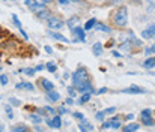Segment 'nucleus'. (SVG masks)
<instances>
[{
  "label": "nucleus",
  "mask_w": 155,
  "mask_h": 132,
  "mask_svg": "<svg viewBox=\"0 0 155 132\" xmlns=\"http://www.w3.org/2000/svg\"><path fill=\"white\" fill-rule=\"evenodd\" d=\"M0 84H2V86H6L8 84V77L6 75H0Z\"/></svg>",
  "instance_id": "30"
},
{
  "label": "nucleus",
  "mask_w": 155,
  "mask_h": 132,
  "mask_svg": "<svg viewBox=\"0 0 155 132\" xmlns=\"http://www.w3.org/2000/svg\"><path fill=\"white\" fill-rule=\"evenodd\" d=\"M47 69H48V71H50V72H56V69H57V66H56L54 63H48V65H47Z\"/></svg>",
  "instance_id": "29"
},
{
  "label": "nucleus",
  "mask_w": 155,
  "mask_h": 132,
  "mask_svg": "<svg viewBox=\"0 0 155 132\" xmlns=\"http://www.w3.org/2000/svg\"><path fill=\"white\" fill-rule=\"evenodd\" d=\"M93 29H95V30H99V32H106V33H110V32H111V29L108 27V26L102 24V23H98V21H97L95 26H93Z\"/></svg>",
  "instance_id": "13"
},
{
  "label": "nucleus",
  "mask_w": 155,
  "mask_h": 132,
  "mask_svg": "<svg viewBox=\"0 0 155 132\" xmlns=\"http://www.w3.org/2000/svg\"><path fill=\"white\" fill-rule=\"evenodd\" d=\"M47 24H48V27L51 29V30H60L63 27V21L60 20V18H57V17H50V18L47 20Z\"/></svg>",
  "instance_id": "3"
},
{
  "label": "nucleus",
  "mask_w": 155,
  "mask_h": 132,
  "mask_svg": "<svg viewBox=\"0 0 155 132\" xmlns=\"http://www.w3.org/2000/svg\"><path fill=\"white\" fill-rule=\"evenodd\" d=\"M38 2H41V3L47 5V3H51V2H53V0H38Z\"/></svg>",
  "instance_id": "42"
},
{
  "label": "nucleus",
  "mask_w": 155,
  "mask_h": 132,
  "mask_svg": "<svg viewBox=\"0 0 155 132\" xmlns=\"http://www.w3.org/2000/svg\"><path fill=\"white\" fill-rule=\"evenodd\" d=\"M36 17H38L39 20H48V18H50V11H47V9H42V11L36 12Z\"/></svg>",
  "instance_id": "18"
},
{
  "label": "nucleus",
  "mask_w": 155,
  "mask_h": 132,
  "mask_svg": "<svg viewBox=\"0 0 155 132\" xmlns=\"http://www.w3.org/2000/svg\"><path fill=\"white\" fill-rule=\"evenodd\" d=\"M111 128V122L108 120V122H104L102 123V126H101V129H110Z\"/></svg>",
  "instance_id": "34"
},
{
  "label": "nucleus",
  "mask_w": 155,
  "mask_h": 132,
  "mask_svg": "<svg viewBox=\"0 0 155 132\" xmlns=\"http://www.w3.org/2000/svg\"><path fill=\"white\" fill-rule=\"evenodd\" d=\"M104 117H106L104 111H99V113H97V119H98L99 122H104Z\"/></svg>",
  "instance_id": "31"
},
{
  "label": "nucleus",
  "mask_w": 155,
  "mask_h": 132,
  "mask_svg": "<svg viewBox=\"0 0 155 132\" xmlns=\"http://www.w3.org/2000/svg\"><path fill=\"white\" fill-rule=\"evenodd\" d=\"M23 72H24L26 75H35L36 69H33V68H26V69H23Z\"/></svg>",
  "instance_id": "26"
},
{
  "label": "nucleus",
  "mask_w": 155,
  "mask_h": 132,
  "mask_svg": "<svg viewBox=\"0 0 155 132\" xmlns=\"http://www.w3.org/2000/svg\"><path fill=\"white\" fill-rule=\"evenodd\" d=\"M68 93H70V96H72V98H75V89L74 87H68Z\"/></svg>",
  "instance_id": "35"
},
{
  "label": "nucleus",
  "mask_w": 155,
  "mask_h": 132,
  "mask_svg": "<svg viewBox=\"0 0 155 132\" xmlns=\"http://www.w3.org/2000/svg\"><path fill=\"white\" fill-rule=\"evenodd\" d=\"M27 6L30 8L33 12H39V11H42V9H45V5L41 3V2H38V0H30Z\"/></svg>",
  "instance_id": "8"
},
{
  "label": "nucleus",
  "mask_w": 155,
  "mask_h": 132,
  "mask_svg": "<svg viewBox=\"0 0 155 132\" xmlns=\"http://www.w3.org/2000/svg\"><path fill=\"white\" fill-rule=\"evenodd\" d=\"M45 122H47V125H48L50 128L60 129V126H62V116H60V114H54L53 119H48V117H47Z\"/></svg>",
  "instance_id": "4"
},
{
  "label": "nucleus",
  "mask_w": 155,
  "mask_h": 132,
  "mask_svg": "<svg viewBox=\"0 0 155 132\" xmlns=\"http://www.w3.org/2000/svg\"><path fill=\"white\" fill-rule=\"evenodd\" d=\"M88 81H89V75H88V72H86V69L80 68V69H77V71L72 74V83L75 86V89H77V87H80L81 84L88 83Z\"/></svg>",
  "instance_id": "2"
},
{
  "label": "nucleus",
  "mask_w": 155,
  "mask_h": 132,
  "mask_svg": "<svg viewBox=\"0 0 155 132\" xmlns=\"http://www.w3.org/2000/svg\"><path fill=\"white\" fill-rule=\"evenodd\" d=\"M152 53H154V48H152V47H148V48H145V54H146V56H151Z\"/></svg>",
  "instance_id": "36"
},
{
  "label": "nucleus",
  "mask_w": 155,
  "mask_h": 132,
  "mask_svg": "<svg viewBox=\"0 0 155 132\" xmlns=\"http://www.w3.org/2000/svg\"><path fill=\"white\" fill-rule=\"evenodd\" d=\"M79 129H80V131H83V132H86V131H93L95 128H93V125H90V123H89L88 120H86V119H83V120H81V123L79 125Z\"/></svg>",
  "instance_id": "12"
},
{
  "label": "nucleus",
  "mask_w": 155,
  "mask_h": 132,
  "mask_svg": "<svg viewBox=\"0 0 155 132\" xmlns=\"http://www.w3.org/2000/svg\"><path fill=\"white\" fill-rule=\"evenodd\" d=\"M140 126L137 125V123H130V125H127L125 128H124V132H131V131H137Z\"/></svg>",
  "instance_id": "21"
},
{
  "label": "nucleus",
  "mask_w": 155,
  "mask_h": 132,
  "mask_svg": "<svg viewBox=\"0 0 155 132\" xmlns=\"http://www.w3.org/2000/svg\"><path fill=\"white\" fill-rule=\"evenodd\" d=\"M146 2H148L149 5H155V0H146Z\"/></svg>",
  "instance_id": "45"
},
{
  "label": "nucleus",
  "mask_w": 155,
  "mask_h": 132,
  "mask_svg": "<svg viewBox=\"0 0 155 132\" xmlns=\"http://www.w3.org/2000/svg\"><path fill=\"white\" fill-rule=\"evenodd\" d=\"M9 102H11L12 105H20V104H21L18 99H14V98H11V101H9Z\"/></svg>",
  "instance_id": "38"
},
{
  "label": "nucleus",
  "mask_w": 155,
  "mask_h": 132,
  "mask_svg": "<svg viewBox=\"0 0 155 132\" xmlns=\"http://www.w3.org/2000/svg\"><path fill=\"white\" fill-rule=\"evenodd\" d=\"M77 23H79V17H72V18L66 21V26H70V29H72V27H75Z\"/></svg>",
  "instance_id": "23"
},
{
  "label": "nucleus",
  "mask_w": 155,
  "mask_h": 132,
  "mask_svg": "<svg viewBox=\"0 0 155 132\" xmlns=\"http://www.w3.org/2000/svg\"><path fill=\"white\" fill-rule=\"evenodd\" d=\"M56 113L62 116V114H66V113H68V110H66L65 107H60V108H57V110H56Z\"/></svg>",
  "instance_id": "33"
},
{
  "label": "nucleus",
  "mask_w": 155,
  "mask_h": 132,
  "mask_svg": "<svg viewBox=\"0 0 155 132\" xmlns=\"http://www.w3.org/2000/svg\"><path fill=\"white\" fill-rule=\"evenodd\" d=\"M45 99L48 102H57L60 99V93L56 92V90H50V92H47V98Z\"/></svg>",
  "instance_id": "9"
},
{
  "label": "nucleus",
  "mask_w": 155,
  "mask_h": 132,
  "mask_svg": "<svg viewBox=\"0 0 155 132\" xmlns=\"http://www.w3.org/2000/svg\"><path fill=\"white\" fill-rule=\"evenodd\" d=\"M134 119V114H127L125 116V120H133Z\"/></svg>",
  "instance_id": "40"
},
{
  "label": "nucleus",
  "mask_w": 155,
  "mask_h": 132,
  "mask_svg": "<svg viewBox=\"0 0 155 132\" xmlns=\"http://www.w3.org/2000/svg\"><path fill=\"white\" fill-rule=\"evenodd\" d=\"M119 48L124 50V51H130V50H131V42H130V41H128V42H124Z\"/></svg>",
  "instance_id": "25"
},
{
  "label": "nucleus",
  "mask_w": 155,
  "mask_h": 132,
  "mask_svg": "<svg viewBox=\"0 0 155 132\" xmlns=\"http://www.w3.org/2000/svg\"><path fill=\"white\" fill-rule=\"evenodd\" d=\"M95 24H97V20H95V18H90L88 23L84 24L83 29H84V30H90V29H93V26H95Z\"/></svg>",
  "instance_id": "22"
},
{
  "label": "nucleus",
  "mask_w": 155,
  "mask_h": 132,
  "mask_svg": "<svg viewBox=\"0 0 155 132\" xmlns=\"http://www.w3.org/2000/svg\"><path fill=\"white\" fill-rule=\"evenodd\" d=\"M142 116V123L145 126H152V125H155V120H154V117L151 116V114H140Z\"/></svg>",
  "instance_id": "10"
},
{
  "label": "nucleus",
  "mask_w": 155,
  "mask_h": 132,
  "mask_svg": "<svg viewBox=\"0 0 155 132\" xmlns=\"http://www.w3.org/2000/svg\"><path fill=\"white\" fill-rule=\"evenodd\" d=\"M113 56H115V57H120V53H117V51H115V53H113Z\"/></svg>",
  "instance_id": "44"
},
{
  "label": "nucleus",
  "mask_w": 155,
  "mask_h": 132,
  "mask_svg": "<svg viewBox=\"0 0 155 132\" xmlns=\"http://www.w3.org/2000/svg\"><path fill=\"white\" fill-rule=\"evenodd\" d=\"M72 116H74L75 119H80V120H83V119H84V116H83V114H80V113H74Z\"/></svg>",
  "instance_id": "37"
},
{
  "label": "nucleus",
  "mask_w": 155,
  "mask_h": 132,
  "mask_svg": "<svg viewBox=\"0 0 155 132\" xmlns=\"http://www.w3.org/2000/svg\"><path fill=\"white\" fill-rule=\"evenodd\" d=\"M3 2H6V0H3Z\"/></svg>",
  "instance_id": "47"
},
{
  "label": "nucleus",
  "mask_w": 155,
  "mask_h": 132,
  "mask_svg": "<svg viewBox=\"0 0 155 132\" xmlns=\"http://www.w3.org/2000/svg\"><path fill=\"white\" fill-rule=\"evenodd\" d=\"M143 66H145L146 69H152V68L155 66V57H148V59L143 62Z\"/></svg>",
  "instance_id": "17"
},
{
  "label": "nucleus",
  "mask_w": 155,
  "mask_h": 132,
  "mask_svg": "<svg viewBox=\"0 0 155 132\" xmlns=\"http://www.w3.org/2000/svg\"><path fill=\"white\" fill-rule=\"evenodd\" d=\"M11 131L12 132H26V131H29V128L26 125H17V126H12Z\"/></svg>",
  "instance_id": "19"
},
{
  "label": "nucleus",
  "mask_w": 155,
  "mask_h": 132,
  "mask_svg": "<svg viewBox=\"0 0 155 132\" xmlns=\"http://www.w3.org/2000/svg\"><path fill=\"white\" fill-rule=\"evenodd\" d=\"M30 119L33 120V123H35V125H38V123L42 122V119H41L39 114H30Z\"/></svg>",
  "instance_id": "24"
},
{
  "label": "nucleus",
  "mask_w": 155,
  "mask_h": 132,
  "mask_svg": "<svg viewBox=\"0 0 155 132\" xmlns=\"http://www.w3.org/2000/svg\"><path fill=\"white\" fill-rule=\"evenodd\" d=\"M5 110H6V114H8V117H9V119H12V117H14V113H12V108L9 107V105H6V107H5Z\"/></svg>",
  "instance_id": "28"
},
{
  "label": "nucleus",
  "mask_w": 155,
  "mask_h": 132,
  "mask_svg": "<svg viewBox=\"0 0 155 132\" xmlns=\"http://www.w3.org/2000/svg\"><path fill=\"white\" fill-rule=\"evenodd\" d=\"M12 20H14V23H15V26L18 27V30L21 29V23H20V20L17 18V15H12Z\"/></svg>",
  "instance_id": "32"
},
{
  "label": "nucleus",
  "mask_w": 155,
  "mask_h": 132,
  "mask_svg": "<svg viewBox=\"0 0 155 132\" xmlns=\"http://www.w3.org/2000/svg\"><path fill=\"white\" fill-rule=\"evenodd\" d=\"M92 51H93V54H95V56H101V54H102V44H101V42L93 44Z\"/></svg>",
  "instance_id": "16"
},
{
  "label": "nucleus",
  "mask_w": 155,
  "mask_h": 132,
  "mask_svg": "<svg viewBox=\"0 0 155 132\" xmlns=\"http://www.w3.org/2000/svg\"><path fill=\"white\" fill-rule=\"evenodd\" d=\"M41 84H42V87H44L47 92L54 90V84L51 83V81H48V80H45V78H42V80H41Z\"/></svg>",
  "instance_id": "14"
},
{
  "label": "nucleus",
  "mask_w": 155,
  "mask_h": 132,
  "mask_svg": "<svg viewBox=\"0 0 155 132\" xmlns=\"http://www.w3.org/2000/svg\"><path fill=\"white\" fill-rule=\"evenodd\" d=\"M142 38L143 39H151V38H155V23L151 24L148 29H145L142 32Z\"/></svg>",
  "instance_id": "7"
},
{
  "label": "nucleus",
  "mask_w": 155,
  "mask_h": 132,
  "mask_svg": "<svg viewBox=\"0 0 155 132\" xmlns=\"http://www.w3.org/2000/svg\"><path fill=\"white\" fill-rule=\"evenodd\" d=\"M48 35L53 39H56V41H62V42H65V44H70V39L68 38H65L63 35H60V33H57V32H48Z\"/></svg>",
  "instance_id": "11"
},
{
  "label": "nucleus",
  "mask_w": 155,
  "mask_h": 132,
  "mask_svg": "<svg viewBox=\"0 0 155 132\" xmlns=\"http://www.w3.org/2000/svg\"><path fill=\"white\" fill-rule=\"evenodd\" d=\"M107 92V87H101V89L98 90V95H102V93H106Z\"/></svg>",
  "instance_id": "39"
},
{
  "label": "nucleus",
  "mask_w": 155,
  "mask_h": 132,
  "mask_svg": "<svg viewBox=\"0 0 155 132\" xmlns=\"http://www.w3.org/2000/svg\"><path fill=\"white\" fill-rule=\"evenodd\" d=\"M5 128H3V125H0V131H3Z\"/></svg>",
  "instance_id": "46"
},
{
  "label": "nucleus",
  "mask_w": 155,
  "mask_h": 132,
  "mask_svg": "<svg viewBox=\"0 0 155 132\" xmlns=\"http://www.w3.org/2000/svg\"><path fill=\"white\" fill-rule=\"evenodd\" d=\"M113 21H115V24L117 26V27H125L127 26V23H128V9L125 6H120L116 11Z\"/></svg>",
  "instance_id": "1"
},
{
  "label": "nucleus",
  "mask_w": 155,
  "mask_h": 132,
  "mask_svg": "<svg viewBox=\"0 0 155 132\" xmlns=\"http://www.w3.org/2000/svg\"><path fill=\"white\" fill-rule=\"evenodd\" d=\"M120 92H122V93H128V95H145V93H146L145 89H142V87L136 86V84L127 87V89H122Z\"/></svg>",
  "instance_id": "5"
},
{
  "label": "nucleus",
  "mask_w": 155,
  "mask_h": 132,
  "mask_svg": "<svg viewBox=\"0 0 155 132\" xmlns=\"http://www.w3.org/2000/svg\"><path fill=\"white\" fill-rule=\"evenodd\" d=\"M17 89H24V90L33 92V90H35V87H33L32 83H20V84H17Z\"/></svg>",
  "instance_id": "15"
},
{
  "label": "nucleus",
  "mask_w": 155,
  "mask_h": 132,
  "mask_svg": "<svg viewBox=\"0 0 155 132\" xmlns=\"http://www.w3.org/2000/svg\"><path fill=\"white\" fill-rule=\"evenodd\" d=\"M89 99H90V93H89V92H84V93L80 96L79 104H86V102H89Z\"/></svg>",
  "instance_id": "20"
},
{
  "label": "nucleus",
  "mask_w": 155,
  "mask_h": 132,
  "mask_svg": "<svg viewBox=\"0 0 155 132\" xmlns=\"http://www.w3.org/2000/svg\"><path fill=\"white\" fill-rule=\"evenodd\" d=\"M44 50H45V51L48 53V54H51V53H53V50H51V47H48V45H47V47H45Z\"/></svg>",
  "instance_id": "41"
},
{
  "label": "nucleus",
  "mask_w": 155,
  "mask_h": 132,
  "mask_svg": "<svg viewBox=\"0 0 155 132\" xmlns=\"http://www.w3.org/2000/svg\"><path fill=\"white\" fill-rule=\"evenodd\" d=\"M66 104H68V105H72V104H74V99H71V98H68V99H66Z\"/></svg>",
  "instance_id": "43"
},
{
  "label": "nucleus",
  "mask_w": 155,
  "mask_h": 132,
  "mask_svg": "<svg viewBox=\"0 0 155 132\" xmlns=\"http://www.w3.org/2000/svg\"><path fill=\"white\" fill-rule=\"evenodd\" d=\"M115 113H116V107H108V108L104 110V114H106V116H110V114H115Z\"/></svg>",
  "instance_id": "27"
},
{
  "label": "nucleus",
  "mask_w": 155,
  "mask_h": 132,
  "mask_svg": "<svg viewBox=\"0 0 155 132\" xmlns=\"http://www.w3.org/2000/svg\"><path fill=\"white\" fill-rule=\"evenodd\" d=\"M84 32H86V30H84L83 27H80V26H75V27L71 29V33L74 35V36L79 38L77 41H80V42H86V33H84Z\"/></svg>",
  "instance_id": "6"
}]
</instances>
